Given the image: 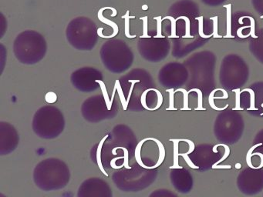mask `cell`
I'll use <instances>...</instances> for the list:
<instances>
[{
	"mask_svg": "<svg viewBox=\"0 0 263 197\" xmlns=\"http://www.w3.org/2000/svg\"><path fill=\"white\" fill-rule=\"evenodd\" d=\"M16 58L24 63L41 60L47 51L45 38L36 31L27 30L17 35L13 44Z\"/></svg>",
	"mask_w": 263,
	"mask_h": 197,
	"instance_id": "cell-1",
	"label": "cell"
},
{
	"mask_svg": "<svg viewBox=\"0 0 263 197\" xmlns=\"http://www.w3.org/2000/svg\"><path fill=\"white\" fill-rule=\"evenodd\" d=\"M67 38L73 47L90 50L98 41L96 24L87 17H78L67 26Z\"/></svg>",
	"mask_w": 263,
	"mask_h": 197,
	"instance_id": "cell-2",
	"label": "cell"
},
{
	"mask_svg": "<svg viewBox=\"0 0 263 197\" xmlns=\"http://www.w3.org/2000/svg\"><path fill=\"white\" fill-rule=\"evenodd\" d=\"M170 141L174 143V165L173 166H171L170 169H182V166H179L178 165L179 153H178V146L180 140H170Z\"/></svg>",
	"mask_w": 263,
	"mask_h": 197,
	"instance_id": "cell-3",
	"label": "cell"
},
{
	"mask_svg": "<svg viewBox=\"0 0 263 197\" xmlns=\"http://www.w3.org/2000/svg\"><path fill=\"white\" fill-rule=\"evenodd\" d=\"M218 146H223V147L226 148V153L224 154V155H223L222 158L221 159V160H218V162H216V163H215V164L212 166V169H213L214 167H215V166H217V165L218 164V163H221V162L224 161V160H226V158H228V156H229V154H230V149H229V146H227V145L226 144H217L215 145V146H214L213 148H212V150H213V152H215V153H217L218 152V150H217V147H218Z\"/></svg>",
	"mask_w": 263,
	"mask_h": 197,
	"instance_id": "cell-4",
	"label": "cell"
},
{
	"mask_svg": "<svg viewBox=\"0 0 263 197\" xmlns=\"http://www.w3.org/2000/svg\"><path fill=\"white\" fill-rule=\"evenodd\" d=\"M224 8L227 9V35H226V38H229V37H234L231 34V30H232V25H231V12H232V6L231 5H227L224 6Z\"/></svg>",
	"mask_w": 263,
	"mask_h": 197,
	"instance_id": "cell-5",
	"label": "cell"
},
{
	"mask_svg": "<svg viewBox=\"0 0 263 197\" xmlns=\"http://www.w3.org/2000/svg\"><path fill=\"white\" fill-rule=\"evenodd\" d=\"M217 91H221V89H215V90L212 91V92H211L210 95H209V105H210L211 107L212 108V109H215V110L217 111H222L224 110V109H226V108L229 106V105H226V107L224 108H218L215 106V103H214V95H215V92H217Z\"/></svg>",
	"mask_w": 263,
	"mask_h": 197,
	"instance_id": "cell-6",
	"label": "cell"
},
{
	"mask_svg": "<svg viewBox=\"0 0 263 197\" xmlns=\"http://www.w3.org/2000/svg\"><path fill=\"white\" fill-rule=\"evenodd\" d=\"M249 92L251 95V103H250V107L248 108V111H252V110H258L257 108L255 107V93H254V91L251 89H245L241 91V92Z\"/></svg>",
	"mask_w": 263,
	"mask_h": 197,
	"instance_id": "cell-7",
	"label": "cell"
},
{
	"mask_svg": "<svg viewBox=\"0 0 263 197\" xmlns=\"http://www.w3.org/2000/svg\"><path fill=\"white\" fill-rule=\"evenodd\" d=\"M192 92H197L198 95V107L195 109V110H206L205 108L202 106V92L199 89H192L189 91V93Z\"/></svg>",
	"mask_w": 263,
	"mask_h": 197,
	"instance_id": "cell-8",
	"label": "cell"
},
{
	"mask_svg": "<svg viewBox=\"0 0 263 197\" xmlns=\"http://www.w3.org/2000/svg\"><path fill=\"white\" fill-rule=\"evenodd\" d=\"M184 92V107L181 109V110H191L190 108L189 107V92L184 89H177L176 92Z\"/></svg>",
	"mask_w": 263,
	"mask_h": 197,
	"instance_id": "cell-9",
	"label": "cell"
},
{
	"mask_svg": "<svg viewBox=\"0 0 263 197\" xmlns=\"http://www.w3.org/2000/svg\"><path fill=\"white\" fill-rule=\"evenodd\" d=\"M261 145H262V143H258V144L252 146V147L250 148V149L248 151L247 155H246V163H247L248 166H249V167L252 168V169H253L254 167L253 165H252V163H251V158H252V152H253V150L255 149V148L258 147V146H261Z\"/></svg>",
	"mask_w": 263,
	"mask_h": 197,
	"instance_id": "cell-10",
	"label": "cell"
},
{
	"mask_svg": "<svg viewBox=\"0 0 263 197\" xmlns=\"http://www.w3.org/2000/svg\"><path fill=\"white\" fill-rule=\"evenodd\" d=\"M181 18L185 20L186 22V34L184 38H193V36L190 35V21H189V18L186 16H180L176 18V20L178 21V19H181Z\"/></svg>",
	"mask_w": 263,
	"mask_h": 197,
	"instance_id": "cell-11",
	"label": "cell"
},
{
	"mask_svg": "<svg viewBox=\"0 0 263 197\" xmlns=\"http://www.w3.org/2000/svg\"><path fill=\"white\" fill-rule=\"evenodd\" d=\"M232 92H235L236 95V102H235V107L234 108L233 110H243L242 108L240 106V95H241V91L240 89H233Z\"/></svg>",
	"mask_w": 263,
	"mask_h": 197,
	"instance_id": "cell-12",
	"label": "cell"
},
{
	"mask_svg": "<svg viewBox=\"0 0 263 197\" xmlns=\"http://www.w3.org/2000/svg\"><path fill=\"white\" fill-rule=\"evenodd\" d=\"M165 18H169V19L172 21V35H171L170 37H172V38H178V36L176 35V22L177 20L175 19V18H173V17L172 16H167L165 17L164 18V19Z\"/></svg>",
	"mask_w": 263,
	"mask_h": 197,
	"instance_id": "cell-13",
	"label": "cell"
},
{
	"mask_svg": "<svg viewBox=\"0 0 263 197\" xmlns=\"http://www.w3.org/2000/svg\"><path fill=\"white\" fill-rule=\"evenodd\" d=\"M167 92H169L170 94V97H169V100H170V106L167 108V110H177L176 108L174 107V89H167Z\"/></svg>",
	"mask_w": 263,
	"mask_h": 197,
	"instance_id": "cell-14",
	"label": "cell"
},
{
	"mask_svg": "<svg viewBox=\"0 0 263 197\" xmlns=\"http://www.w3.org/2000/svg\"><path fill=\"white\" fill-rule=\"evenodd\" d=\"M211 19L213 20L214 22L213 37H215V38H221V35L218 34V17H212Z\"/></svg>",
	"mask_w": 263,
	"mask_h": 197,
	"instance_id": "cell-15",
	"label": "cell"
},
{
	"mask_svg": "<svg viewBox=\"0 0 263 197\" xmlns=\"http://www.w3.org/2000/svg\"><path fill=\"white\" fill-rule=\"evenodd\" d=\"M196 19L199 21V34L200 35H201V37L204 38H209V37L212 36L213 34H212V35H205L203 33V17H198V18H196Z\"/></svg>",
	"mask_w": 263,
	"mask_h": 197,
	"instance_id": "cell-16",
	"label": "cell"
},
{
	"mask_svg": "<svg viewBox=\"0 0 263 197\" xmlns=\"http://www.w3.org/2000/svg\"><path fill=\"white\" fill-rule=\"evenodd\" d=\"M179 155H181V156L184 159L186 163H187V164L189 165V166H190L191 168H192V169H199L198 166H195V165L192 163V160H190L187 153H180Z\"/></svg>",
	"mask_w": 263,
	"mask_h": 197,
	"instance_id": "cell-17",
	"label": "cell"
},
{
	"mask_svg": "<svg viewBox=\"0 0 263 197\" xmlns=\"http://www.w3.org/2000/svg\"><path fill=\"white\" fill-rule=\"evenodd\" d=\"M57 98H58V96H57V95L54 92H50L46 95V101H47V103H55V102L57 101Z\"/></svg>",
	"mask_w": 263,
	"mask_h": 197,
	"instance_id": "cell-18",
	"label": "cell"
},
{
	"mask_svg": "<svg viewBox=\"0 0 263 197\" xmlns=\"http://www.w3.org/2000/svg\"><path fill=\"white\" fill-rule=\"evenodd\" d=\"M248 18H250L251 21V26H250V29H251V32H250V35L252 37H253L254 38H258V36L257 35H255V20L253 19V18H252V17L249 16H246Z\"/></svg>",
	"mask_w": 263,
	"mask_h": 197,
	"instance_id": "cell-19",
	"label": "cell"
},
{
	"mask_svg": "<svg viewBox=\"0 0 263 197\" xmlns=\"http://www.w3.org/2000/svg\"><path fill=\"white\" fill-rule=\"evenodd\" d=\"M250 27V26H244V27L240 28V29H238V31H237V34H238V36L240 37V38H247L248 36H249L250 35V34H249V35H243L242 34H241V31L243 30L244 29H246V28Z\"/></svg>",
	"mask_w": 263,
	"mask_h": 197,
	"instance_id": "cell-20",
	"label": "cell"
},
{
	"mask_svg": "<svg viewBox=\"0 0 263 197\" xmlns=\"http://www.w3.org/2000/svg\"><path fill=\"white\" fill-rule=\"evenodd\" d=\"M259 155L260 158H261V164L259 165V166L256 167V169H261V168L263 167V154L260 153V152H255V153H252V155Z\"/></svg>",
	"mask_w": 263,
	"mask_h": 197,
	"instance_id": "cell-21",
	"label": "cell"
},
{
	"mask_svg": "<svg viewBox=\"0 0 263 197\" xmlns=\"http://www.w3.org/2000/svg\"><path fill=\"white\" fill-rule=\"evenodd\" d=\"M221 92H223V93H224V95L221 97H215L214 96V98H229V94H228V92H226L224 89H221Z\"/></svg>",
	"mask_w": 263,
	"mask_h": 197,
	"instance_id": "cell-22",
	"label": "cell"
},
{
	"mask_svg": "<svg viewBox=\"0 0 263 197\" xmlns=\"http://www.w3.org/2000/svg\"><path fill=\"white\" fill-rule=\"evenodd\" d=\"M214 169H231V166L228 165V166H215Z\"/></svg>",
	"mask_w": 263,
	"mask_h": 197,
	"instance_id": "cell-23",
	"label": "cell"
},
{
	"mask_svg": "<svg viewBox=\"0 0 263 197\" xmlns=\"http://www.w3.org/2000/svg\"><path fill=\"white\" fill-rule=\"evenodd\" d=\"M241 165L240 164V163H237L236 165H235V168H236V169H241Z\"/></svg>",
	"mask_w": 263,
	"mask_h": 197,
	"instance_id": "cell-24",
	"label": "cell"
},
{
	"mask_svg": "<svg viewBox=\"0 0 263 197\" xmlns=\"http://www.w3.org/2000/svg\"><path fill=\"white\" fill-rule=\"evenodd\" d=\"M261 107H263V103H262V104L261 105ZM261 115H263V112H262V113H261Z\"/></svg>",
	"mask_w": 263,
	"mask_h": 197,
	"instance_id": "cell-25",
	"label": "cell"
},
{
	"mask_svg": "<svg viewBox=\"0 0 263 197\" xmlns=\"http://www.w3.org/2000/svg\"><path fill=\"white\" fill-rule=\"evenodd\" d=\"M261 18H263V15H262V16H261Z\"/></svg>",
	"mask_w": 263,
	"mask_h": 197,
	"instance_id": "cell-26",
	"label": "cell"
}]
</instances>
